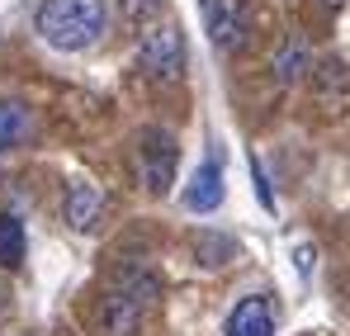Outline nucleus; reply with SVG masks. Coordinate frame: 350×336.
I'll return each instance as SVG.
<instances>
[{
	"mask_svg": "<svg viewBox=\"0 0 350 336\" xmlns=\"http://www.w3.org/2000/svg\"><path fill=\"white\" fill-rule=\"evenodd\" d=\"M208 38L218 53H232L246 43V10L241 0H208Z\"/></svg>",
	"mask_w": 350,
	"mask_h": 336,
	"instance_id": "obj_8",
	"label": "nucleus"
},
{
	"mask_svg": "<svg viewBox=\"0 0 350 336\" xmlns=\"http://www.w3.org/2000/svg\"><path fill=\"white\" fill-rule=\"evenodd\" d=\"M312 5H317V10H322V14H336V10H341V5H346V0H312Z\"/></svg>",
	"mask_w": 350,
	"mask_h": 336,
	"instance_id": "obj_16",
	"label": "nucleus"
},
{
	"mask_svg": "<svg viewBox=\"0 0 350 336\" xmlns=\"http://www.w3.org/2000/svg\"><path fill=\"white\" fill-rule=\"evenodd\" d=\"M33 133V114L24 100H0V152L19 147L24 138Z\"/></svg>",
	"mask_w": 350,
	"mask_h": 336,
	"instance_id": "obj_10",
	"label": "nucleus"
},
{
	"mask_svg": "<svg viewBox=\"0 0 350 336\" xmlns=\"http://www.w3.org/2000/svg\"><path fill=\"white\" fill-rule=\"evenodd\" d=\"M293 270H298L303 280H308V275L317 270V251H312L308 242H303V246H293Z\"/></svg>",
	"mask_w": 350,
	"mask_h": 336,
	"instance_id": "obj_15",
	"label": "nucleus"
},
{
	"mask_svg": "<svg viewBox=\"0 0 350 336\" xmlns=\"http://www.w3.org/2000/svg\"><path fill=\"white\" fill-rule=\"evenodd\" d=\"M100 214H105L100 190H95L90 180H71L66 194H62V218H66V227H76V232H95V227H100Z\"/></svg>",
	"mask_w": 350,
	"mask_h": 336,
	"instance_id": "obj_7",
	"label": "nucleus"
},
{
	"mask_svg": "<svg viewBox=\"0 0 350 336\" xmlns=\"http://www.w3.org/2000/svg\"><path fill=\"white\" fill-rule=\"evenodd\" d=\"M175 161H180L175 133H166V128H142L137 133V175H142L147 194H171Z\"/></svg>",
	"mask_w": 350,
	"mask_h": 336,
	"instance_id": "obj_4",
	"label": "nucleus"
},
{
	"mask_svg": "<svg viewBox=\"0 0 350 336\" xmlns=\"http://www.w3.org/2000/svg\"><path fill=\"white\" fill-rule=\"evenodd\" d=\"M185 209L189 214H218L223 209V199H228V190H223V166H218V152L204 161V166L189 175V185H185Z\"/></svg>",
	"mask_w": 350,
	"mask_h": 336,
	"instance_id": "obj_5",
	"label": "nucleus"
},
{
	"mask_svg": "<svg viewBox=\"0 0 350 336\" xmlns=\"http://www.w3.org/2000/svg\"><path fill=\"white\" fill-rule=\"evenodd\" d=\"M246 166H251V180H256V199H260V209H275V194H270V185H265V170H260V161L251 157Z\"/></svg>",
	"mask_w": 350,
	"mask_h": 336,
	"instance_id": "obj_14",
	"label": "nucleus"
},
{
	"mask_svg": "<svg viewBox=\"0 0 350 336\" xmlns=\"http://www.w3.org/2000/svg\"><path fill=\"white\" fill-rule=\"evenodd\" d=\"M29 251V237H24V223L14 214H0V270H14Z\"/></svg>",
	"mask_w": 350,
	"mask_h": 336,
	"instance_id": "obj_12",
	"label": "nucleus"
},
{
	"mask_svg": "<svg viewBox=\"0 0 350 336\" xmlns=\"http://www.w3.org/2000/svg\"><path fill=\"white\" fill-rule=\"evenodd\" d=\"M137 62L157 81H180L185 76V34L175 19H152L137 34Z\"/></svg>",
	"mask_w": 350,
	"mask_h": 336,
	"instance_id": "obj_3",
	"label": "nucleus"
},
{
	"mask_svg": "<svg viewBox=\"0 0 350 336\" xmlns=\"http://www.w3.org/2000/svg\"><path fill=\"white\" fill-rule=\"evenodd\" d=\"M33 29L57 53H85L109 29V0H38Z\"/></svg>",
	"mask_w": 350,
	"mask_h": 336,
	"instance_id": "obj_1",
	"label": "nucleus"
},
{
	"mask_svg": "<svg viewBox=\"0 0 350 336\" xmlns=\"http://www.w3.org/2000/svg\"><path fill=\"white\" fill-rule=\"evenodd\" d=\"M223 336H275V303H270V294H246L228 313Z\"/></svg>",
	"mask_w": 350,
	"mask_h": 336,
	"instance_id": "obj_6",
	"label": "nucleus"
},
{
	"mask_svg": "<svg viewBox=\"0 0 350 336\" xmlns=\"http://www.w3.org/2000/svg\"><path fill=\"white\" fill-rule=\"evenodd\" d=\"M270 71H275L280 86H293V81L312 76V48H308V38H303V34H289V38L275 48V57H270Z\"/></svg>",
	"mask_w": 350,
	"mask_h": 336,
	"instance_id": "obj_9",
	"label": "nucleus"
},
{
	"mask_svg": "<svg viewBox=\"0 0 350 336\" xmlns=\"http://www.w3.org/2000/svg\"><path fill=\"white\" fill-rule=\"evenodd\" d=\"M157 294H161V280H157L152 270H142V266L123 270L118 284L100 298V313H95L100 336H137L147 308L157 303Z\"/></svg>",
	"mask_w": 350,
	"mask_h": 336,
	"instance_id": "obj_2",
	"label": "nucleus"
},
{
	"mask_svg": "<svg viewBox=\"0 0 350 336\" xmlns=\"http://www.w3.org/2000/svg\"><path fill=\"white\" fill-rule=\"evenodd\" d=\"M194 256H199V266L218 270V266H228V261L237 256V237H228V232H213V227H204V232L194 237Z\"/></svg>",
	"mask_w": 350,
	"mask_h": 336,
	"instance_id": "obj_11",
	"label": "nucleus"
},
{
	"mask_svg": "<svg viewBox=\"0 0 350 336\" xmlns=\"http://www.w3.org/2000/svg\"><path fill=\"white\" fill-rule=\"evenodd\" d=\"M312 86L322 90V95H350V71L341 57H327V62H317L312 66Z\"/></svg>",
	"mask_w": 350,
	"mask_h": 336,
	"instance_id": "obj_13",
	"label": "nucleus"
}]
</instances>
